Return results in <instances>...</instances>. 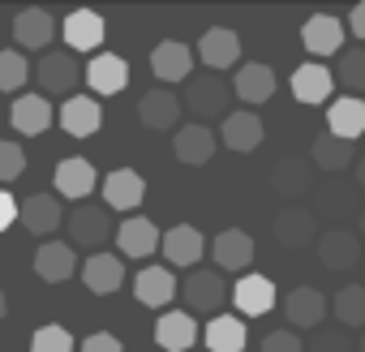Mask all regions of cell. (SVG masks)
I'll list each match as a JSON object with an SVG mask.
<instances>
[{
	"label": "cell",
	"instance_id": "cell-1",
	"mask_svg": "<svg viewBox=\"0 0 365 352\" xmlns=\"http://www.w3.org/2000/svg\"><path fill=\"white\" fill-rule=\"evenodd\" d=\"M228 82L220 73H202V78H190L185 86V99H180V108H190L198 116V125L215 120V116H228Z\"/></svg>",
	"mask_w": 365,
	"mask_h": 352
},
{
	"label": "cell",
	"instance_id": "cell-2",
	"mask_svg": "<svg viewBox=\"0 0 365 352\" xmlns=\"http://www.w3.org/2000/svg\"><path fill=\"white\" fill-rule=\"evenodd\" d=\"M292 95H297V103H309V108L327 103V99L335 95V73H331V65H322V61L297 65V69H292Z\"/></svg>",
	"mask_w": 365,
	"mask_h": 352
},
{
	"label": "cell",
	"instance_id": "cell-3",
	"mask_svg": "<svg viewBox=\"0 0 365 352\" xmlns=\"http://www.w3.org/2000/svg\"><path fill=\"white\" fill-rule=\"evenodd\" d=\"M142 198H146L142 172H133V167H116V172H108V181H103V207H108V211L129 215L133 207H142Z\"/></svg>",
	"mask_w": 365,
	"mask_h": 352
},
{
	"label": "cell",
	"instance_id": "cell-4",
	"mask_svg": "<svg viewBox=\"0 0 365 352\" xmlns=\"http://www.w3.org/2000/svg\"><path fill=\"white\" fill-rule=\"evenodd\" d=\"M215 138H220L228 150H237V155H250V150H258V146H262V116H258V112H250V108H241V112H228Z\"/></svg>",
	"mask_w": 365,
	"mask_h": 352
},
{
	"label": "cell",
	"instance_id": "cell-5",
	"mask_svg": "<svg viewBox=\"0 0 365 352\" xmlns=\"http://www.w3.org/2000/svg\"><path fill=\"white\" fill-rule=\"evenodd\" d=\"M61 219H65V211H61V198H56V194H31V198L18 202V224H22L31 237L56 232Z\"/></svg>",
	"mask_w": 365,
	"mask_h": 352
},
{
	"label": "cell",
	"instance_id": "cell-6",
	"mask_svg": "<svg viewBox=\"0 0 365 352\" xmlns=\"http://www.w3.org/2000/svg\"><path fill=\"white\" fill-rule=\"evenodd\" d=\"M327 309H331V301L314 284H301V288H292L284 296V318L292 326H301V331H318V322L327 318Z\"/></svg>",
	"mask_w": 365,
	"mask_h": 352
},
{
	"label": "cell",
	"instance_id": "cell-7",
	"mask_svg": "<svg viewBox=\"0 0 365 352\" xmlns=\"http://www.w3.org/2000/svg\"><path fill=\"white\" fill-rule=\"evenodd\" d=\"M211 73H220V69H232L237 61H241V39H237V31H228V26H211L202 39H198V52H194Z\"/></svg>",
	"mask_w": 365,
	"mask_h": 352
},
{
	"label": "cell",
	"instance_id": "cell-8",
	"mask_svg": "<svg viewBox=\"0 0 365 352\" xmlns=\"http://www.w3.org/2000/svg\"><path fill=\"white\" fill-rule=\"evenodd\" d=\"M31 73L39 78V90H48V95H69L73 82H78V73H82V65L73 61V52H43V56H39V69H31Z\"/></svg>",
	"mask_w": 365,
	"mask_h": 352
},
{
	"label": "cell",
	"instance_id": "cell-9",
	"mask_svg": "<svg viewBox=\"0 0 365 352\" xmlns=\"http://www.w3.org/2000/svg\"><path fill=\"white\" fill-rule=\"evenodd\" d=\"M159 249H163V258L172 266H198V258L207 254V241H202V232L194 224H176V228H168L159 237Z\"/></svg>",
	"mask_w": 365,
	"mask_h": 352
},
{
	"label": "cell",
	"instance_id": "cell-10",
	"mask_svg": "<svg viewBox=\"0 0 365 352\" xmlns=\"http://www.w3.org/2000/svg\"><path fill=\"white\" fill-rule=\"evenodd\" d=\"M301 43H305V52H309L314 61L344 52V26H339V18H331V14H314V18L301 26Z\"/></svg>",
	"mask_w": 365,
	"mask_h": 352
},
{
	"label": "cell",
	"instance_id": "cell-11",
	"mask_svg": "<svg viewBox=\"0 0 365 352\" xmlns=\"http://www.w3.org/2000/svg\"><path fill=\"white\" fill-rule=\"evenodd\" d=\"M356 258H361V237H356V232H348V228H327V232L318 237V262H322L327 271H348V266H356Z\"/></svg>",
	"mask_w": 365,
	"mask_h": 352
},
{
	"label": "cell",
	"instance_id": "cell-12",
	"mask_svg": "<svg viewBox=\"0 0 365 352\" xmlns=\"http://www.w3.org/2000/svg\"><path fill=\"white\" fill-rule=\"evenodd\" d=\"M108 232H112V224H108L103 207H78L69 215V241H73V249H95L99 254V245L108 241Z\"/></svg>",
	"mask_w": 365,
	"mask_h": 352
},
{
	"label": "cell",
	"instance_id": "cell-13",
	"mask_svg": "<svg viewBox=\"0 0 365 352\" xmlns=\"http://www.w3.org/2000/svg\"><path fill=\"white\" fill-rule=\"evenodd\" d=\"M314 232H318V215L309 207H284L275 215V241L284 249H305L314 241Z\"/></svg>",
	"mask_w": 365,
	"mask_h": 352
},
{
	"label": "cell",
	"instance_id": "cell-14",
	"mask_svg": "<svg viewBox=\"0 0 365 352\" xmlns=\"http://www.w3.org/2000/svg\"><path fill=\"white\" fill-rule=\"evenodd\" d=\"M95 190H99V176H95V163H91V159H61V163H56V194H61V198L82 202V198H91Z\"/></svg>",
	"mask_w": 365,
	"mask_h": 352
},
{
	"label": "cell",
	"instance_id": "cell-15",
	"mask_svg": "<svg viewBox=\"0 0 365 352\" xmlns=\"http://www.w3.org/2000/svg\"><path fill=\"white\" fill-rule=\"evenodd\" d=\"M150 69H155L159 82H190L194 48L176 43V39H163V43H155V52H150Z\"/></svg>",
	"mask_w": 365,
	"mask_h": 352
},
{
	"label": "cell",
	"instance_id": "cell-16",
	"mask_svg": "<svg viewBox=\"0 0 365 352\" xmlns=\"http://www.w3.org/2000/svg\"><path fill=\"white\" fill-rule=\"evenodd\" d=\"M82 73H86V82H91L95 95H120V90L129 86V65H125V56H116V52H99Z\"/></svg>",
	"mask_w": 365,
	"mask_h": 352
},
{
	"label": "cell",
	"instance_id": "cell-17",
	"mask_svg": "<svg viewBox=\"0 0 365 352\" xmlns=\"http://www.w3.org/2000/svg\"><path fill=\"white\" fill-rule=\"evenodd\" d=\"M9 120H14V129H18V133L39 138V133H48V129H52L56 112H52V103H48L43 95H18V99H14V108H9Z\"/></svg>",
	"mask_w": 365,
	"mask_h": 352
},
{
	"label": "cell",
	"instance_id": "cell-18",
	"mask_svg": "<svg viewBox=\"0 0 365 352\" xmlns=\"http://www.w3.org/2000/svg\"><path fill=\"white\" fill-rule=\"evenodd\" d=\"M73 271H78V249H73L69 241H48V245H39V254H35V275H39L43 284H65Z\"/></svg>",
	"mask_w": 365,
	"mask_h": 352
},
{
	"label": "cell",
	"instance_id": "cell-19",
	"mask_svg": "<svg viewBox=\"0 0 365 352\" xmlns=\"http://www.w3.org/2000/svg\"><path fill=\"white\" fill-rule=\"evenodd\" d=\"M232 305L245 318H262V314L275 309V284L267 275H241L237 288H232Z\"/></svg>",
	"mask_w": 365,
	"mask_h": 352
},
{
	"label": "cell",
	"instance_id": "cell-20",
	"mask_svg": "<svg viewBox=\"0 0 365 352\" xmlns=\"http://www.w3.org/2000/svg\"><path fill=\"white\" fill-rule=\"evenodd\" d=\"M271 190L279 194V198H305L309 190H314V167L305 163V159H297V155H288V159H279L275 167H271Z\"/></svg>",
	"mask_w": 365,
	"mask_h": 352
},
{
	"label": "cell",
	"instance_id": "cell-21",
	"mask_svg": "<svg viewBox=\"0 0 365 352\" xmlns=\"http://www.w3.org/2000/svg\"><path fill=\"white\" fill-rule=\"evenodd\" d=\"M14 39L18 48H31V52H43L52 39H56V18L48 9H22L14 18Z\"/></svg>",
	"mask_w": 365,
	"mask_h": 352
},
{
	"label": "cell",
	"instance_id": "cell-22",
	"mask_svg": "<svg viewBox=\"0 0 365 352\" xmlns=\"http://www.w3.org/2000/svg\"><path fill=\"white\" fill-rule=\"evenodd\" d=\"M159 228L146 219V215H129L120 228H116V245H120V254L125 258H150L155 249H159Z\"/></svg>",
	"mask_w": 365,
	"mask_h": 352
},
{
	"label": "cell",
	"instance_id": "cell-23",
	"mask_svg": "<svg viewBox=\"0 0 365 352\" xmlns=\"http://www.w3.org/2000/svg\"><path fill=\"white\" fill-rule=\"evenodd\" d=\"M155 343L163 348V352H190L194 343H198V322H194V314H163L159 322H155Z\"/></svg>",
	"mask_w": 365,
	"mask_h": 352
},
{
	"label": "cell",
	"instance_id": "cell-24",
	"mask_svg": "<svg viewBox=\"0 0 365 352\" xmlns=\"http://www.w3.org/2000/svg\"><path fill=\"white\" fill-rule=\"evenodd\" d=\"M215 146H220V138L211 133V125H185V129H176V138H172V150H176V159L180 163H207L211 155H215Z\"/></svg>",
	"mask_w": 365,
	"mask_h": 352
},
{
	"label": "cell",
	"instance_id": "cell-25",
	"mask_svg": "<svg viewBox=\"0 0 365 352\" xmlns=\"http://www.w3.org/2000/svg\"><path fill=\"white\" fill-rule=\"evenodd\" d=\"M180 292H185V305L198 309V314H211V309H220V305L228 301V284H224V275H211V271H194Z\"/></svg>",
	"mask_w": 365,
	"mask_h": 352
},
{
	"label": "cell",
	"instance_id": "cell-26",
	"mask_svg": "<svg viewBox=\"0 0 365 352\" xmlns=\"http://www.w3.org/2000/svg\"><path fill=\"white\" fill-rule=\"evenodd\" d=\"M228 90H237L241 103H267L275 95V69L262 65V61H250L245 69H237V78H232Z\"/></svg>",
	"mask_w": 365,
	"mask_h": 352
},
{
	"label": "cell",
	"instance_id": "cell-27",
	"mask_svg": "<svg viewBox=\"0 0 365 352\" xmlns=\"http://www.w3.org/2000/svg\"><path fill=\"white\" fill-rule=\"evenodd\" d=\"M82 284L95 292V296H108V292H120V284H125V266H120V258H112V254H91L86 262H82Z\"/></svg>",
	"mask_w": 365,
	"mask_h": 352
},
{
	"label": "cell",
	"instance_id": "cell-28",
	"mask_svg": "<svg viewBox=\"0 0 365 352\" xmlns=\"http://www.w3.org/2000/svg\"><path fill=\"white\" fill-rule=\"evenodd\" d=\"M133 296L146 309H159L176 296V275L168 266H142V275H133Z\"/></svg>",
	"mask_w": 365,
	"mask_h": 352
},
{
	"label": "cell",
	"instance_id": "cell-29",
	"mask_svg": "<svg viewBox=\"0 0 365 352\" xmlns=\"http://www.w3.org/2000/svg\"><path fill=\"white\" fill-rule=\"evenodd\" d=\"M202 339H207L211 352H245L250 331H245V318H237V314H215V318L202 326Z\"/></svg>",
	"mask_w": 365,
	"mask_h": 352
},
{
	"label": "cell",
	"instance_id": "cell-30",
	"mask_svg": "<svg viewBox=\"0 0 365 352\" xmlns=\"http://www.w3.org/2000/svg\"><path fill=\"white\" fill-rule=\"evenodd\" d=\"M327 133L344 138V142H356L365 133V99L356 95H344L327 108Z\"/></svg>",
	"mask_w": 365,
	"mask_h": 352
},
{
	"label": "cell",
	"instance_id": "cell-31",
	"mask_svg": "<svg viewBox=\"0 0 365 352\" xmlns=\"http://www.w3.org/2000/svg\"><path fill=\"white\" fill-rule=\"evenodd\" d=\"M65 43L69 52H95L103 43V18L95 9H73L65 18Z\"/></svg>",
	"mask_w": 365,
	"mask_h": 352
},
{
	"label": "cell",
	"instance_id": "cell-32",
	"mask_svg": "<svg viewBox=\"0 0 365 352\" xmlns=\"http://www.w3.org/2000/svg\"><path fill=\"white\" fill-rule=\"evenodd\" d=\"M176 116H180V99H176V90L155 86V90H146L142 103H138V120H142L146 129H172Z\"/></svg>",
	"mask_w": 365,
	"mask_h": 352
},
{
	"label": "cell",
	"instance_id": "cell-33",
	"mask_svg": "<svg viewBox=\"0 0 365 352\" xmlns=\"http://www.w3.org/2000/svg\"><path fill=\"white\" fill-rule=\"evenodd\" d=\"M61 129L69 133V138H91L95 129H99V120H103V112H99V103L91 99V95H73L69 103H61Z\"/></svg>",
	"mask_w": 365,
	"mask_h": 352
},
{
	"label": "cell",
	"instance_id": "cell-34",
	"mask_svg": "<svg viewBox=\"0 0 365 352\" xmlns=\"http://www.w3.org/2000/svg\"><path fill=\"white\" fill-rule=\"evenodd\" d=\"M254 262V237L241 228H224L215 237V266L220 271H245Z\"/></svg>",
	"mask_w": 365,
	"mask_h": 352
},
{
	"label": "cell",
	"instance_id": "cell-35",
	"mask_svg": "<svg viewBox=\"0 0 365 352\" xmlns=\"http://www.w3.org/2000/svg\"><path fill=\"white\" fill-rule=\"evenodd\" d=\"M314 163H318L322 172H344V167L352 163V142H344V138H335V133H318V138H314Z\"/></svg>",
	"mask_w": 365,
	"mask_h": 352
},
{
	"label": "cell",
	"instance_id": "cell-36",
	"mask_svg": "<svg viewBox=\"0 0 365 352\" xmlns=\"http://www.w3.org/2000/svg\"><path fill=\"white\" fill-rule=\"evenodd\" d=\"M331 314L339 318V326H344V331L365 326V288H361V284L339 288V292H335V301H331Z\"/></svg>",
	"mask_w": 365,
	"mask_h": 352
},
{
	"label": "cell",
	"instance_id": "cell-37",
	"mask_svg": "<svg viewBox=\"0 0 365 352\" xmlns=\"http://www.w3.org/2000/svg\"><path fill=\"white\" fill-rule=\"evenodd\" d=\"M331 73H335V82H344L352 95H356V90H365V48H348Z\"/></svg>",
	"mask_w": 365,
	"mask_h": 352
},
{
	"label": "cell",
	"instance_id": "cell-38",
	"mask_svg": "<svg viewBox=\"0 0 365 352\" xmlns=\"http://www.w3.org/2000/svg\"><path fill=\"white\" fill-rule=\"evenodd\" d=\"M31 82V65L22 52H0V90H22Z\"/></svg>",
	"mask_w": 365,
	"mask_h": 352
},
{
	"label": "cell",
	"instance_id": "cell-39",
	"mask_svg": "<svg viewBox=\"0 0 365 352\" xmlns=\"http://www.w3.org/2000/svg\"><path fill=\"white\" fill-rule=\"evenodd\" d=\"M31 352H73V335H69L65 326L48 322V326H39V331L31 335Z\"/></svg>",
	"mask_w": 365,
	"mask_h": 352
},
{
	"label": "cell",
	"instance_id": "cell-40",
	"mask_svg": "<svg viewBox=\"0 0 365 352\" xmlns=\"http://www.w3.org/2000/svg\"><path fill=\"white\" fill-rule=\"evenodd\" d=\"M26 172V150L18 142H0V190Z\"/></svg>",
	"mask_w": 365,
	"mask_h": 352
},
{
	"label": "cell",
	"instance_id": "cell-41",
	"mask_svg": "<svg viewBox=\"0 0 365 352\" xmlns=\"http://www.w3.org/2000/svg\"><path fill=\"white\" fill-rule=\"evenodd\" d=\"M309 352H356V343L348 339L344 326H322V331H314Z\"/></svg>",
	"mask_w": 365,
	"mask_h": 352
},
{
	"label": "cell",
	"instance_id": "cell-42",
	"mask_svg": "<svg viewBox=\"0 0 365 352\" xmlns=\"http://www.w3.org/2000/svg\"><path fill=\"white\" fill-rule=\"evenodd\" d=\"M318 202H322L318 211H322V215H335V219H339V215H348V211L356 207V202H352V194H348L344 185H327V190H318Z\"/></svg>",
	"mask_w": 365,
	"mask_h": 352
},
{
	"label": "cell",
	"instance_id": "cell-43",
	"mask_svg": "<svg viewBox=\"0 0 365 352\" xmlns=\"http://www.w3.org/2000/svg\"><path fill=\"white\" fill-rule=\"evenodd\" d=\"M262 352H305V343H301L297 331H271L262 339Z\"/></svg>",
	"mask_w": 365,
	"mask_h": 352
},
{
	"label": "cell",
	"instance_id": "cell-44",
	"mask_svg": "<svg viewBox=\"0 0 365 352\" xmlns=\"http://www.w3.org/2000/svg\"><path fill=\"white\" fill-rule=\"evenodd\" d=\"M82 352H125V348H120V339H116V335L95 331V335H86V339H82Z\"/></svg>",
	"mask_w": 365,
	"mask_h": 352
},
{
	"label": "cell",
	"instance_id": "cell-45",
	"mask_svg": "<svg viewBox=\"0 0 365 352\" xmlns=\"http://www.w3.org/2000/svg\"><path fill=\"white\" fill-rule=\"evenodd\" d=\"M9 224H18V198H9V190H0V232Z\"/></svg>",
	"mask_w": 365,
	"mask_h": 352
},
{
	"label": "cell",
	"instance_id": "cell-46",
	"mask_svg": "<svg viewBox=\"0 0 365 352\" xmlns=\"http://www.w3.org/2000/svg\"><path fill=\"white\" fill-rule=\"evenodd\" d=\"M348 26H352V35H356V39L365 43V0H361V5H356V9L348 14Z\"/></svg>",
	"mask_w": 365,
	"mask_h": 352
},
{
	"label": "cell",
	"instance_id": "cell-47",
	"mask_svg": "<svg viewBox=\"0 0 365 352\" xmlns=\"http://www.w3.org/2000/svg\"><path fill=\"white\" fill-rule=\"evenodd\" d=\"M356 185H361V190H365V155H361V159H356Z\"/></svg>",
	"mask_w": 365,
	"mask_h": 352
},
{
	"label": "cell",
	"instance_id": "cell-48",
	"mask_svg": "<svg viewBox=\"0 0 365 352\" xmlns=\"http://www.w3.org/2000/svg\"><path fill=\"white\" fill-rule=\"evenodd\" d=\"M356 237L365 241V207H361V215H356Z\"/></svg>",
	"mask_w": 365,
	"mask_h": 352
},
{
	"label": "cell",
	"instance_id": "cell-49",
	"mask_svg": "<svg viewBox=\"0 0 365 352\" xmlns=\"http://www.w3.org/2000/svg\"><path fill=\"white\" fill-rule=\"evenodd\" d=\"M5 314H9V301H5V292H0V322H5Z\"/></svg>",
	"mask_w": 365,
	"mask_h": 352
},
{
	"label": "cell",
	"instance_id": "cell-50",
	"mask_svg": "<svg viewBox=\"0 0 365 352\" xmlns=\"http://www.w3.org/2000/svg\"><path fill=\"white\" fill-rule=\"evenodd\" d=\"M356 352H365V335H361V339H356Z\"/></svg>",
	"mask_w": 365,
	"mask_h": 352
}]
</instances>
